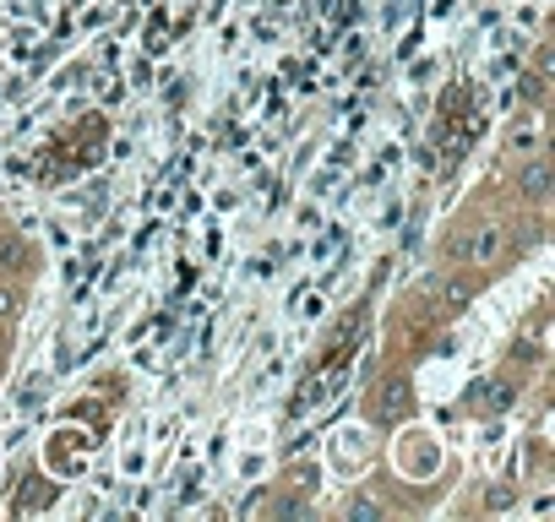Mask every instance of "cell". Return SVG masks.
Segmentation results:
<instances>
[{
	"label": "cell",
	"mask_w": 555,
	"mask_h": 522,
	"mask_svg": "<svg viewBox=\"0 0 555 522\" xmlns=\"http://www.w3.org/2000/svg\"><path fill=\"white\" fill-rule=\"evenodd\" d=\"M517 185H523V196H528V202H544V196H550V169H544V164H528Z\"/></svg>",
	"instance_id": "cell-1"
},
{
	"label": "cell",
	"mask_w": 555,
	"mask_h": 522,
	"mask_svg": "<svg viewBox=\"0 0 555 522\" xmlns=\"http://www.w3.org/2000/svg\"><path fill=\"white\" fill-rule=\"evenodd\" d=\"M11 311H17V294H6V289H0V315H11Z\"/></svg>",
	"instance_id": "cell-5"
},
{
	"label": "cell",
	"mask_w": 555,
	"mask_h": 522,
	"mask_svg": "<svg viewBox=\"0 0 555 522\" xmlns=\"http://www.w3.org/2000/svg\"><path fill=\"white\" fill-rule=\"evenodd\" d=\"M495 251H501V229H479L473 234V245H468V261H495Z\"/></svg>",
	"instance_id": "cell-2"
},
{
	"label": "cell",
	"mask_w": 555,
	"mask_h": 522,
	"mask_svg": "<svg viewBox=\"0 0 555 522\" xmlns=\"http://www.w3.org/2000/svg\"><path fill=\"white\" fill-rule=\"evenodd\" d=\"M0 267H27V245H22V240H6V245H0Z\"/></svg>",
	"instance_id": "cell-4"
},
{
	"label": "cell",
	"mask_w": 555,
	"mask_h": 522,
	"mask_svg": "<svg viewBox=\"0 0 555 522\" xmlns=\"http://www.w3.org/2000/svg\"><path fill=\"white\" fill-rule=\"evenodd\" d=\"M468 278H452V283H447V289H441V305H447V311H463V305H468Z\"/></svg>",
	"instance_id": "cell-3"
}]
</instances>
